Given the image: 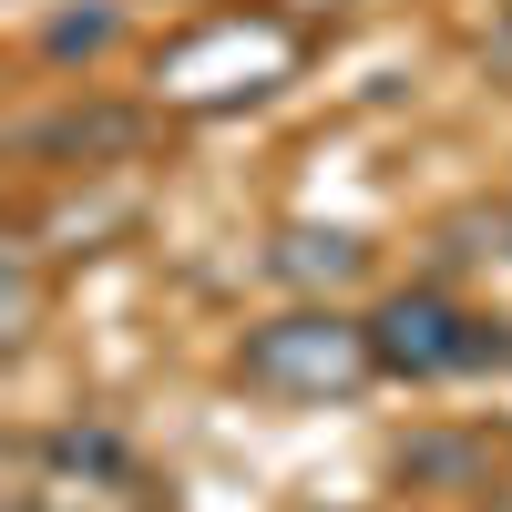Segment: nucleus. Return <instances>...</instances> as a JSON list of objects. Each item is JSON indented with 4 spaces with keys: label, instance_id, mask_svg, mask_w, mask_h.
<instances>
[{
    "label": "nucleus",
    "instance_id": "f03ea898",
    "mask_svg": "<svg viewBox=\"0 0 512 512\" xmlns=\"http://www.w3.org/2000/svg\"><path fill=\"white\" fill-rule=\"evenodd\" d=\"M379 359L390 369H472L482 338H472L461 308H441V297H400V308L379 318Z\"/></svg>",
    "mask_w": 512,
    "mask_h": 512
},
{
    "label": "nucleus",
    "instance_id": "f257e3e1",
    "mask_svg": "<svg viewBox=\"0 0 512 512\" xmlns=\"http://www.w3.org/2000/svg\"><path fill=\"white\" fill-rule=\"evenodd\" d=\"M379 359V338H359L349 318H277V328H256L246 338V379L256 390H287V400H328V390H359Z\"/></svg>",
    "mask_w": 512,
    "mask_h": 512
}]
</instances>
